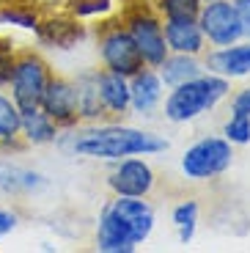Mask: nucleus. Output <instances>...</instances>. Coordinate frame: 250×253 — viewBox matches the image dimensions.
<instances>
[{
  "mask_svg": "<svg viewBox=\"0 0 250 253\" xmlns=\"http://www.w3.org/2000/svg\"><path fill=\"white\" fill-rule=\"evenodd\" d=\"M96 47H99L102 66L110 72H119L124 77L138 75L146 66L135 39L129 36L121 19H110V22H102L96 28Z\"/></svg>",
  "mask_w": 250,
  "mask_h": 253,
  "instance_id": "obj_5",
  "label": "nucleus"
},
{
  "mask_svg": "<svg viewBox=\"0 0 250 253\" xmlns=\"http://www.w3.org/2000/svg\"><path fill=\"white\" fill-rule=\"evenodd\" d=\"M157 69H160L157 75H160L163 85L173 88V85H181V83L201 77L204 72H207V66L198 61V55H187V52H168V58H165Z\"/></svg>",
  "mask_w": 250,
  "mask_h": 253,
  "instance_id": "obj_18",
  "label": "nucleus"
},
{
  "mask_svg": "<svg viewBox=\"0 0 250 253\" xmlns=\"http://www.w3.org/2000/svg\"><path fill=\"white\" fill-rule=\"evenodd\" d=\"M36 42L42 47H52V50H72L88 36V28L83 25V19L72 17V14H50L44 11L39 17V25L33 28Z\"/></svg>",
  "mask_w": 250,
  "mask_h": 253,
  "instance_id": "obj_8",
  "label": "nucleus"
},
{
  "mask_svg": "<svg viewBox=\"0 0 250 253\" xmlns=\"http://www.w3.org/2000/svg\"><path fill=\"white\" fill-rule=\"evenodd\" d=\"M154 184H157L154 168H151L146 160H138V157L116 160V168L107 173V187H110L116 196L146 198L151 190H154Z\"/></svg>",
  "mask_w": 250,
  "mask_h": 253,
  "instance_id": "obj_10",
  "label": "nucleus"
},
{
  "mask_svg": "<svg viewBox=\"0 0 250 253\" xmlns=\"http://www.w3.org/2000/svg\"><path fill=\"white\" fill-rule=\"evenodd\" d=\"M165 44L170 52H187V55H201L207 47L204 31L198 25V17H165L163 22Z\"/></svg>",
  "mask_w": 250,
  "mask_h": 253,
  "instance_id": "obj_13",
  "label": "nucleus"
},
{
  "mask_svg": "<svg viewBox=\"0 0 250 253\" xmlns=\"http://www.w3.org/2000/svg\"><path fill=\"white\" fill-rule=\"evenodd\" d=\"M0 240H3V234H0Z\"/></svg>",
  "mask_w": 250,
  "mask_h": 253,
  "instance_id": "obj_32",
  "label": "nucleus"
},
{
  "mask_svg": "<svg viewBox=\"0 0 250 253\" xmlns=\"http://www.w3.org/2000/svg\"><path fill=\"white\" fill-rule=\"evenodd\" d=\"M39 108L50 116L61 129H72L80 121V110H77V88L75 80H66V77L52 75L47 88L42 94Z\"/></svg>",
  "mask_w": 250,
  "mask_h": 253,
  "instance_id": "obj_9",
  "label": "nucleus"
},
{
  "mask_svg": "<svg viewBox=\"0 0 250 253\" xmlns=\"http://www.w3.org/2000/svg\"><path fill=\"white\" fill-rule=\"evenodd\" d=\"M223 138L231 146H248L250 143V119L231 113V119L223 124Z\"/></svg>",
  "mask_w": 250,
  "mask_h": 253,
  "instance_id": "obj_26",
  "label": "nucleus"
},
{
  "mask_svg": "<svg viewBox=\"0 0 250 253\" xmlns=\"http://www.w3.org/2000/svg\"><path fill=\"white\" fill-rule=\"evenodd\" d=\"M231 113L234 116H248L250 119V88H242L231 99Z\"/></svg>",
  "mask_w": 250,
  "mask_h": 253,
  "instance_id": "obj_28",
  "label": "nucleus"
},
{
  "mask_svg": "<svg viewBox=\"0 0 250 253\" xmlns=\"http://www.w3.org/2000/svg\"><path fill=\"white\" fill-rule=\"evenodd\" d=\"M14 58H17V42L11 36H0V88H6L11 80Z\"/></svg>",
  "mask_w": 250,
  "mask_h": 253,
  "instance_id": "obj_27",
  "label": "nucleus"
},
{
  "mask_svg": "<svg viewBox=\"0 0 250 253\" xmlns=\"http://www.w3.org/2000/svg\"><path fill=\"white\" fill-rule=\"evenodd\" d=\"M96 248L102 253H132L138 248L129 226L121 220L110 207H102L99 220H96Z\"/></svg>",
  "mask_w": 250,
  "mask_h": 253,
  "instance_id": "obj_14",
  "label": "nucleus"
},
{
  "mask_svg": "<svg viewBox=\"0 0 250 253\" xmlns=\"http://www.w3.org/2000/svg\"><path fill=\"white\" fill-rule=\"evenodd\" d=\"M96 85H99V96L107 116L124 119L129 113V77L110 69H96Z\"/></svg>",
  "mask_w": 250,
  "mask_h": 253,
  "instance_id": "obj_17",
  "label": "nucleus"
},
{
  "mask_svg": "<svg viewBox=\"0 0 250 253\" xmlns=\"http://www.w3.org/2000/svg\"><path fill=\"white\" fill-rule=\"evenodd\" d=\"M198 201L195 198H187V201H181L173 207V212H170V220H173L176 231H179V242H193L195 237V228H198Z\"/></svg>",
  "mask_w": 250,
  "mask_h": 253,
  "instance_id": "obj_22",
  "label": "nucleus"
},
{
  "mask_svg": "<svg viewBox=\"0 0 250 253\" xmlns=\"http://www.w3.org/2000/svg\"><path fill=\"white\" fill-rule=\"evenodd\" d=\"M107 207L129 226V231H132V237H135L138 245L151 237L157 215H154V207H151L146 198H140V196H116Z\"/></svg>",
  "mask_w": 250,
  "mask_h": 253,
  "instance_id": "obj_12",
  "label": "nucleus"
},
{
  "mask_svg": "<svg viewBox=\"0 0 250 253\" xmlns=\"http://www.w3.org/2000/svg\"><path fill=\"white\" fill-rule=\"evenodd\" d=\"M204 66L220 77H228V80H234V77H248L250 75V39L248 42L228 44V47H214L204 58Z\"/></svg>",
  "mask_w": 250,
  "mask_h": 253,
  "instance_id": "obj_15",
  "label": "nucleus"
},
{
  "mask_svg": "<svg viewBox=\"0 0 250 253\" xmlns=\"http://www.w3.org/2000/svg\"><path fill=\"white\" fill-rule=\"evenodd\" d=\"M116 0H63V11L77 19H94L113 11Z\"/></svg>",
  "mask_w": 250,
  "mask_h": 253,
  "instance_id": "obj_23",
  "label": "nucleus"
},
{
  "mask_svg": "<svg viewBox=\"0 0 250 253\" xmlns=\"http://www.w3.org/2000/svg\"><path fill=\"white\" fill-rule=\"evenodd\" d=\"M42 14L44 6L39 0H0V25H17L33 31Z\"/></svg>",
  "mask_w": 250,
  "mask_h": 253,
  "instance_id": "obj_21",
  "label": "nucleus"
},
{
  "mask_svg": "<svg viewBox=\"0 0 250 253\" xmlns=\"http://www.w3.org/2000/svg\"><path fill=\"white\" fill-rule=\"evenodd\" d=\"M201 3H209V0H201Z\"/></svg>",
  "mask_w": 250,
  "mask_h": 253,
  "instance_id": "obj_31",
  "label": "nucleus"
},
{
  "mask_svg": "<svg viewBox=\"0 0 250 253\" xmlns=\"http://www.w3.org/2000/svg\"><path fill=\"white\" fill-rule=\"evenodd\" d=\"M234 163V146L225 138L209 135V138L195 140L193 146L181 154V173L193 182H209V179L223 176Z\"/></svg>",
  "mask_w": 250,
  "mask_h": 253,
  "instance_id": "obj_6",
  "label": "nucleus"
},
{
  "mask_svg": "<svg viewBox=\"0 0 250 253\" xmlns=\"http://www.w3.org/2000/svg\"><path fill=\"white\" fill-rule=\"evenodd\" d=\"M77 88V110H80V121H99L107 119V110L102 105L99 85H96V69H85L75 77Z\"/></svg>",
  "mask_w": 250,
  "mask_h": 253,
  "instance_id": "obj_19",
  "label": "nucleus"
},
{
  "mask_svg": "<svg viewBox=\"0 0 250 253\" xmlns=\"http://www.w3.org/2000/svg\"><path fill=\"white\" fill-rule=\"evenodd\" d=\"M198 25L212 47H228L242 42V22L234 0H209L198 11Z\"/></svg>",
  "mask_w": 250,
  "mask_h": 253,
  "instance_id": "obj_7",
  "label": "nucleus"
},
{
  "mask_svg": "<svg viewBox=\"0 0 250 253\" xmlns=\"http://www.w3.org/2000/svg\"><path fill=\"white\" fill-rule=\"evenodd\" d=\"M119 19L124 22V28L129 31V36L135 39V44H138L146 66L157 69L170 52L168 44H165L163 19H160L157 8L149 6V3H143V0H126Z\"/></svg>",
  "mask_w": 250,
  "mask_h": 253,
  "instance_id": "obj_3",
  "label": "nucleus"
},
{
  "mask_svg": "<svg viewBox=\"0 0 250 253\" xmlns=\"http://www.w3.org/2000/svg\"><path fill=\"white\" fill-rule=\"evenodd\" d=\"M50 187V179L42 171L0 157V196H39Z\"/></svg>",
  "mask_w": 250,
  "mask_h": 253,
  "instance_id": "obj_11",
  "label": "nucleus"
},
{
  "mask_svg": "<svg viewBox=\"0 0 250 253\" xmlns=\"http://www.w3.org/2000/svg\"><path fill=\"white\" fill-rule=\"evenodd\" d=\"M234 6H237L239 22H242V39H250V0H234Z\"/></svg>",
  "mask_w": 250,
  "mask_h": 253,
  "instance_id": "obj_30",
  "label": "nucleus"
},
{
  "mask_svg": "<svg viewBox=\"0 0 250 253\" xmlns=\"http://www.w3.org/2000/svg\"><path fill=\"white\" fill-rule=\"evenodd\" d=\"M163 80L151 66H143L138 75L129 77V110L138 116H151L163 102Z\"/></svg>",
  "mask_w": 250,
  "mask_h": 253,
  "instance_id": "obj_16",
  "label": "nucleus"
},
{
  "mask_svg": "<svg viewBox=\"0 0 250 253\" xmlns=\"http://www.w3.org/2000/svg\"><path fill=\"white\" fill-rule=\"evenodd\" d=\"M61 126L44 113L42 108H33L22 113V126H19V135L28 146H50L55 143Z\"/></svg>",
  "mask_w": 250,
  "mask_h": 253,
  "instance_id": "obj_20",
  "label": "nucleus"
},
{
  "mask_svg": "<svg viewBox=\"0 0 250 253\" xmlns=\"http://www.w3.org/2000/svg\"><path fill=\"white\" fill-rule=\"evenodd\" d=\"M52 77L50 63L44 61L36 50L25 47V50H17V58H14V69H11V80H8L6 88L11 91V99L22 113L25 110L39 108L42 102V94L47 88V83Z\"/></svg>",
  "mask_w": 250,
  "mask_h": 253,
  "instance_id": "obj_4",
  "label": "nucleus"
},
{
  "mask_svg": "<svg viewBox=\"0 0 250 253\" xmlns=\"http://www.w3.org/2000/svg\"><path fill=\"white\" fill-rule=\"evenodd\" d=\"M55 143L63 152L85 160H116L124 157H149V154H163L170 149V140L157 132L135 129V126L105 124V126H88V129H66L58 132Z\"/></svg>",
  "mask_w": 250,
  "mask_h": 253,
  "instance_id": "obj_1",
  "label": "nucleus"
},
{
  "mask_svg": "<svg viewBox=\"0 0 250 253\" xmlns=\"http://www.w3.org/2000/svg\"><path fill=\"white\" fill-rule=\"evenodd\" d=\"M19 126H22V110L14 105L11 96L0 91V140L19 135Z\"/></svg>",
  "mask_w": 250,
  "mask_h": 253,
  "instance_id": "obj_24",
  "label": "nucleus"
},
{
  "mask_svg": "<svg viewBox=\"0 0 250 253\" xmlns=\"http://www.w3.org/2000/svg\"><path fill=\"white\" fill-rule=\"evenodd\" d=\"M201 6V0H154L160 17H198Z\"/></svg>",
  "mask_w": 250,
  "mask_h": 253,
  "instance_id": "obj_25",
  "label": "nucleus"
},
{
  "mask_svg": "<svg viewBox=\"0 0 250 253\" xmlns=\"http://www.w3.org/2000/svg\"><path fill=\"white\" fill-rule=\"evenodd\" d=\"M228 77H220L214 72H204L195 80H187L181 85H173L170 94L165 96V119L170 124H187L198 116L209 113L228 96Z\"/></svg>",
  "mask_w": 250,
  "mask_h": 253,
  "instance_id": "obj_2",
  "label": "nucleus"
},
{
  "mask_svg": "<svg viewBox=\"0 0 250 253\" xmlns=\"http://www.w3.org/2000/svg\"><path fill=\"white\" fill-rule=\"evenodd\" d=\"M17 226H19V215H17V212H14V209L0 207V234H3V237L11 234Z\"/></svg>",
  "mask_w": 250,
  "mask_h": 253,
  "instance_id": "obj_29",
  "label": "nucleus"
}]
</instances>
